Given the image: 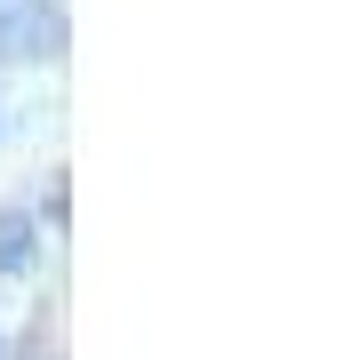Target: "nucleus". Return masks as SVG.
<instances>
[{
	"mask_svg": "<svg viewBox=\"0 0 344 360\" xmlns=\"http://www.w3.org/2000/svg\"><path fill=\"white\" fill-rule=\"evenodd\" d=\"M0 272H32V224L16 208H0Z\"/></svg>",
	"mask_w": 344,
	"mask_h": 360,
	"instance_id": "1",
	"label": "nucleus"
}]
</instances>
